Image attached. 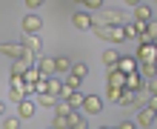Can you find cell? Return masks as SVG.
I'll use <instances>...</instances> for the list:
<instances>
[{"instance_id": "cell-31", "label": "cell", "mask_w": 157, "mask_h": 129, "mask_svg": "<svg viewBox=\"0 0 157 129\" xmlns=\"http://www.w3.org/2000/svg\"><path fill=\"white\" fill-rule=\"evenodd\" d=\"M52 129H69V118H63V115H54Z\"/></svg>"}, {"instance_id": "cell-18", "label": "cell", "mask_w": 157, "mask_h": 129, "mask_svg": "<svg viewBox=\"0 0 157 129\" xmlns=\"http://www.w3.org/2000/svg\"><path fill=\"white\" fill-rule=\"evenodd\" d=\"M69 72H71V60L69 58H63V54L54 58V75H69Z\"/></svg>"}, {"instance_id": "cell-24", "label": "cell", "mask_w": 157, "mask_h": 129, "mask_svg": "<svg viewBox=\"0 0 157 129\" xmlns=\"http://www.w3.org/2000/svg\"><path fill=\"white\" fill-rule=\"evenodd\" d=\"M60 92H63V80H57V78H49V95L60 100Z\"/></svg>"}, {"instance_id": "cell-35", "label": "cell", "mask_w": 157, "mask_h": 129, "mask_svg": "<svg viewBox=\"0 0 157 129\" xmlns=\"http://www.w3.org/2000/svg\"><path fill=\"white\" fill-rule=\"evenodd\" d=\"M83 6L91 9V12H100V9H103V0H83Z\"/></svg>"}, {"instance_id": "cell-3", "label": "cell", "mask_w": 157, "mask_h": 129, "mask_svg": "<svg viewBox=\"0 0 157 129\" xmlns=\"http://www.w3.org/2000/svg\"><path fill=\"white\" fill-rule=\"evenodd\" d=\"M134 60L137 63H157V43H137Z\"/></svg>"}, {"instance_id": "cell-28", "label": "cell", "mask_w": 157, "mask_h": 129, "mask_svg": "<svg viewBox=\"0 0 157 129\" xmlns=\"http://www.w3.org/2000/svg\"><path fill=\"white\" fill-rule=\"evenodd\" d=\"M40 78H43V75H40V69H37V66H32V69L23 75V80H26V83H37Z\"/></svg>"}, {"instance_id": "cell-9", "label": "cell", "mask_w": 157, "mask_h": 129, "mask_svg": "<svg viewBox=\"0 0 157 129\" xmlns=\"http://www.w3.org/2000/svg\"><path fill=\"white\" fill-rule=\"evenodd\" d=\"M34 109H37V103H34L32 98H26V100L17 103V118H20V121H29V118L34 115Z\"/></svg>"}, {"instance_id": "cell-40", "label": "cell", "mask_w": 157, "mask_h": 129, "mask_svg": "<svg viewBox=\"0 0 157 129\" xmlns=\"http://www.w3.org/2000/svg\"><path fill=\"white\" fill-rule=\"evenodd\" d=\"M123 3H126V6H132V9H134V6H140V3H143V0H123Z\"/></svg>"}, {"instance_id": "cell-1", "label": "cell", "mask_w": 157, "mask_h": 129, "mask_svg": "<svg viewBox=\"0 0 157 129\" xmlns=\"http://www.w3.org/2000/svg\"><path fill=\"white\" fill-rule=\"evenodd\" d=\"M91 32H94L100 40H106V43H123V40H126L123 26H103V23H94V26H91Z\"/></svg>"}, {"instance_id": "cell-29", "label": "cell", "mask_w": 157, "mask_h": 129, "mask_svg": "<svg viewBox=\"0 0 157 129\" xmlns=\"http://www.w3.org/2000/svg\"><path fill=\"white\" fill-rule=\"evenodd\" d=\"M66 103H69L71 109H80V106H83V95H80V92H71V95L66 98Z\"/></svg>"}, {"instance_id": "cell-41", "label": "cell", "mask_w": 157, "mask_h": 129, "mask_svg": "<svg viewBox=\"0 0 157 129\" xmlns=\"http://www.w3.org/2000/svg\"><path fill=\"white\" fill-rule=\"evenodd\" d=\"M6 115V106H3V100H0V118H3Z\"/></svg>"}, {"instance_id": "cell-33", "label": "cell", "mask_w": 157, "mask_h": 129, "mask_svg": "<svg viewBox=\"0 0 157 129\" xmlns=\"http://www.w3.org/2000/svg\"><path fill=\"white\" fill-rule=\"evenodd\" d=\"M120 92H123V89H117V86H106V98L112 100V103H117V100H120Z\"/></svg>"}, {"instance_id": "cell-23", "label": "cell", "mask_w": 157, "mask_h": 129, "mask_svg": "<svg viewBox=\"0 0 157 129\" xmlns=\"http://www.w3.org/2000/svg\"><path fill=\"white\" fill-rule=\"evenodd\" d=\"M63 86H66L69 92H80L83 80H80V78H75V75H71V72H69V75H66V80H63Z\"/></svg>"}, {"instance_id": "cell-8", "label": "cell", "mask_w": 157, "mask_h": 129, "mask_svg": "<svg viewBox=\"0 0 157 129\" xmlns=\"http://www.w3.org/2000/svg\"><path fill=\"white\" fill-rule=\"evenodd\" d=\"M94 23H103V26H123V14H120L117 9H106L103 17H100V20H94Z\"/></svg>"}, {"instance_id": "cell-34", "label": "cell", "mask_w": 157, "mask_h": 129, "mask_svg": "<svg viewBox=\"0 0 157 129\" xmlns=\"http://www.w3.org/2000/svg\"><path fill=\"white\" fill-rule=\"evenodd\" d=\"M146 34L157 43V20H149V23H146Z\"/></svg>"}, {"instance_id": "cell-38", "label": "cell", "mask_w": 157, "mask_h": 129, "mask_svg": "<svg viewBox=\"0 0 157 129\" xmlns=\"http://www.w3.org/2000/svg\"><path fill=\"white\" fill-rule=\"evenodd\" d=\"M114 129H137V123H134V121H120Z\"/></svg>"}, {"instance_id": "cell-21", "label": "cell", "mask_w": 157, "mask_h": 129, "mask_svg": "<svg viewBox=\"0 0 157 129\" xmlns=\"http://www.w3.org/2000/svg\"><path fill=\"white\" fill-rule=\"evenodd\" d=\"M100 60L106 63V69H112V66H117V60H120V54H117V49H106L103 54H100Z\"/></svg>"}, {"instance_id": "cell-5", "label": "cell", "mask_w": 157, "mask_h": 129, "mask_svg": "<svg viewBox=\"0 0 157 129\" xmlns=\"http://www.w3.org/2000/svg\"><path fill=\"white\" fill-rule=\"evenodd\" d=\"M20 29H23V34H37V32L43 29V20H40L37 14H23Z\"/></svg>"}, {"instance_id": "cell-19", "label": "cell", "mask_w": 157, "mask_h": 129, "mask_svg": "<svg viewBox=\"0 0 157 129\" xmlns=\"http://www.w3.org/2000/svg\"><path fill=\"white\" fill-rule=\"evenodd\" d=\"M32 66H34V63H29V60H14L12 63V78H23Z\"/></svg>"}, {"instance_id": "cell-15", "label": "cell", "mask_w": 157, "mask_h": 129, "mask_svg": "<svg viewBox=\"0 0 157 129\" xmlns=\"http://www.w3.org/2000/svg\"><path fill=\"white\" fill-rule=\"evenodd\" d=\"M137 126H140V129L154 126V112H151L149 106H143V109H140V115H137Z\"/></svg>"}, {"instance_id": "cell-30", "label": "cell", "mask_w": 157, "mask_h": 129, "mask_svg": "<svg viewBox=\"0 0 157 129\" xmlns=\"http://www.w3.org/2000/svg\"><path fill=\"white\" fill-rule=\"evenodd\" d=\"M37 103H40V106H46V109H54L57 98H52V95H37Z\"/></svg>"}, {"instance_id": "cell-12", "label": "cell", "mask_w": 157, "mask_h": 129, "mask_svg": "<svg viewBox=\"0 0 157 129\" xmlns=\"http://www.w3.org/2000/svg\"><path fill=\"white\" fill-rule=\"evenodd\" d=\"M149 20H151V9L146 6V3L134 6V20H132V23H137V26H146Z\"/></svg>"}, {"instance_id": "cell-27", "label": "cell", "mask_w": 157, "mask_h": 129, "mask_svg": "<svg viewBox=\"0 0 157 129\" xmlns=\"http://www.w3.org/2000/svg\"><path fill=\"white\" fill-rule=\"evenodd\" d=\"M69 112H75V109H71L66 100H57V103H54V115H63V118H69Z\"/></svg>"}, {"instance_id": "cell-32", "label": "cell", "mask_w": 157, "mask_h": 129, "mask_svg": "<svg viewBox=\"0 0 157 129\" xmlns=\"http://www.w3.org/2000/svg\"><path fill=\"white\" fill-rule=\"evenodd\" d=\"M20 123H23V121H20L17 115H14V118H3V129H20Z\"/></svg>"}, {"instance_id": "cell-16", "label": "cell", "mask_w": 157, "mask_h": 129, "mask_svg": "<svg viewBox=\"0 0 157 129\" xmlns=\"http://www.w3.org/2000/svg\"><path fill=\"white\" fill-rule=\"evenodd\" d=\"M137 72H140L143 80H154L157 78V63H137Z\"/></svg>"}, {"instance_id": "cell-47", "label": "cell", "mask_w": 157, "mask_h": 129, "mask_svg": "<svg viewBox=\"0 0 157 129\" xmlns=\"http://www.w3.org/2000/svg\"><path fill=\"white\" fill-rule=\"evenodd\" d=\"M137 129H140V126H137Z\"/></svg>"}, {"instance_id": "cell-46", "label": "cell", "mask_w": 157, "mask_h": 129, "mask_svg": "<svg viewBox=\"0 0 157 129\" xmlns=\"http://www.w3.org/2000/svg\"><path fill=\"white\" fill-rule=\"evenodd\" d=\"M154 3H157V0H154Z\"/></svg>"}, {"instance_id": "cell-36", "label": "cell", "mask_w": 157, "mask_h": 129, "mask_svg": "<svg viewBox=\"0 0 157 129\" xmlns=\"http://www.w3.org/2000/svg\"><path fill=\"white\" fill-rule=\"evenodd\" d=\"M146 95H157V78L154 80H146Z\"/></svg>"}, {"instance_id": "cell-14", "label": "cell", "mask_w": 157, "mask_h": 129, "mask_svg": "<svg viewBox=\"0 0 157 129\" xmlns=\"http://www.w3.org/2000/svg\"><path fill=\"white\" fill-rule=\"evenodd\" d=\"M34 66L40 69L43 78H54V58H37V60H34Z\"/></svg>"}, {"instance_id": "cell-45", "label": "cell", "mask_w": 157, "mask_h": 129, "mask_svg": "<svg viewBox=\"0 0 157 129\" xmlns=\"http://www.w3.org/2000/svg\"><path fill=\"white\" fill-rule=\"evenodd\" d=\"M46 129H52V126H46Z\"/></svg>"}, {"instance_id": "cell-44", "label": "cell", "mask_w": 157, "mask_h": 129, "mask_svg": "<svg viewBox=\"0 0 157 129\" xmlns=\"http://www.w3.org/2000/svg\"><path fill=\"white\" fill-rule=\"evenodd\" d=\"M75 3H83V0H75Z\"/></svg>"}, {"instance_id": "cell-10", "label": "cell", "mask_w": 157, "mask_h": 129, "mask_svg": "<svg viewBox=\"0 0 157 129\" xmlns=\"http://www.w3.org/2000/svg\"><path fill=\"white\" fill-rule=\"evenodd\" d=\"M117 69L123 72V75H132V72H137V60H134V54H120Z\"/></svg>"}, {"instance_id": "cell-39", "label": "cell", "mask_w": 157, "mask_h": 129, "mask_svg": "<svg viewBox=\"0 0 157 129\" xmlns=\"http://www.w3.org/2000/svg\"><path fill=\"white\" fill-rule=\"evenodd\" d=\"M26 6H29V9H40L43 0H26Z\"/></svg>"}, {"instance_id": "cell-2", "label": "cell", "mask_w": 157, "mask_h": 129, "mask_svg": "<svg viewBox=\"0 0 157 129\" xmlns=\"http://www.w3.org/2000/svg\"><path fill=\"white\" fill-rule=\"evenodd\" d=\"M0 54H6V58H12V60H29V63L37 60L23 43H0Z\"/></svg>"}, {"instance_id": "cell-6", "label": "cell", "mask_w": 157, "mask_h": 129, "mask_svg": "<svg viewBox=\"0 0 157 129\" xmlns=\"http://www.w3.org/2000/svg\"><path fill=\"white\" fill-rule=\"evenodd\" d=\"M83 115H97L100 109H103V98H97V95H83Z\"/></svg>"}, {"instance_id": "cell-26", "label": "cell", "mask_w": 157, "mask_h": 129, "mask_svg": "<svg viewBox=\"0 0 157 129\" xmlns=\"http://www.w3.org/2000/svg\"><path fill=\"white\" fill-rule=\"evenodd\" d=\"M9 100H12V103H20V100H26L23 86H9Z\"/></svg>"}, {"instance_id": "cell-13", "label": "cell", "mask_w": 157, "mask_h": 129, "mask_svg": "<svg viewBox=\"0 0 157 129\" xmlns=\"http://www.w3.org/2000/svg\"><path fill=\"white\" fill-rule=\"evenodd\" d=\"M126 89H128V92H143V89H146V80L140 78V72L126 75Z\"/></svg>"}, {"instance_id": "cell-4", "label": "cell", "mask_w": 157, "mask_h": 129, "mask_svg": "<svg viewBox=\"0 0 157 129\" xmlns=\"http://www.w3.org/2000/svg\"><path fill=\"white\" fill-rule=\"evenodd\" d=\"M71 26H75L77 32H91V26H94V14H89V12H75V14H71Z\"/></svg>"}, {"instance_id": "cell-11", "label": "cell", "mask_w": 157, "mask_h": 129, "mask_svg": "<svg viewBox=\"0 0 157 129\" xmlns=\"http://www.w3.org/2000/svg\"><path fill=\"white\" fill-rule=\"evenodd\" d=\"M23 46L34 54V58H40V52H43V40L37 38V34H26V38H23Z\"/></svg>"}, {"instance_id": "cell-22", "label": "cell", "mask_w": 157, "mask_h": 129, "mask_svg": "<svg viewBox=\"0 0 157 129\" xmlns=\"http://www.w3.org/2000/svg\"><path fill=\"white\" fill-rule=\"evenodd\" d=\"M120 106H134L137 103V92H128V89H123L120 92V100H117Z\"/></svg>"}, {"instance_id": "cell-17", "label": "cell", "mask_w": 157, "mask_h": 129, "mask_svg": "<svg viewBox=\"0 0 157 129\" xmlns=\"http://www.w3.org/2000/svg\"><path fill=\"white\" fill-rule=\"evenodd\" d=\"M69 129H86V115L75 109V112H69Z\"/></svg>"}, {"instance_id": "cell-37", "label": "cell", "mask_w": 157, "mask_h": 129, "mask_svg": "<svg viewBox=\"0 0 157 129\" xmlns=\"http://www.w3.org/2000/svg\"><path fill=\"white\" fill-rule=\"evenodd\" d=\"M146 106H149L151 112H157V95H146Z\"/></svg>"}, {"instance_id": "cell-25", "label": "cell", "mask_w": 157, "mask_h": 129, "mask_svg": "<svg viewBox=\"0 0 157 129\" xmlns=\"http://www.w3.org/2000/svg\"><path fill=\"white\" fill-rule=\"evenodd\" d=\"M71 75L80 78V80H86L89 78V66H86V63H71Z\"/></svg>"}, {"instance_id": "cell-20", "label": "cell", "mask_w": 157, "mask_h": 129, "mask_svg": "<svg viewBox=\"0 0 157 129\" xmlns=\"http://www.w3.org/2000/svg\"><path fill=\"white\" fill-rule=\"evenodd\" d=\"M146 32V26H137V23H123V34L126 40H137V34Z\"/></svg>"}, {"instance_id": "cell-7", "label": "cell", "mask_w": 157, "mask_h": 129, "mask_svg": "<svg viewBox=\"0 0 157 129\" xmlns=\"http://www.w3.org/2000/svg\"><path fill=\"white\" fill-rule=\"evenodd\" d=\"M106 86H117V89H126V75L120 72L117 66H112L106 72Z\"/></svg>"}, {"instance_id": "cell-43", "label": "cell", "mask_w": 157, "mask_h": 129, "mask_svg": "<svg viewBox=\"0 0 157 129\" xmlns=\"http://www.w3.org/2000/svg\"><path fill=\"white\" fill-rule=\"evenodd\" d=\"M154 126H157V112H154Z\"/></svg>"}, {"instance_id": "cell-42", "label": "cell", "mask_w": 157, "mask_h": 129, "mask_svg": "<svg viewBox=\"0 0 157 129\" xmlns=\"http://www.w3.org/2000/svg\"><path fill=\"white\" fill-rule=\"evenodd\" d=\"M100 129H114V126H100Z\"/></svg>"}]
</instances>
